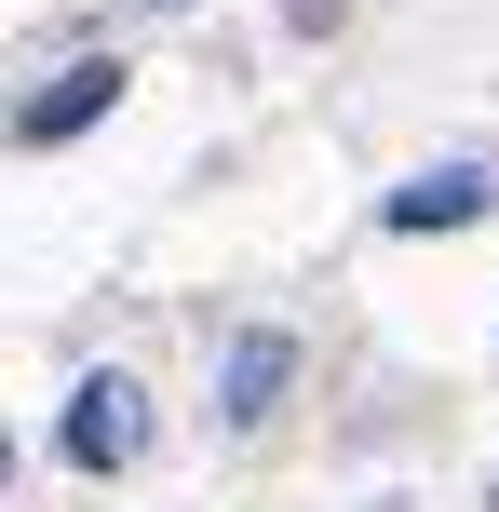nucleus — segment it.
I'll list each match as a JSON object with an SVG mask.
<instances>
[{"mask_svg": "<svg viewBox=\"0 0 499 512\" xmlns=\"http://www.w3.org/2000/svg\"><path fill=\"white\" fill-rule=\"evenodd\" d=\"M486 512H499V486H486Z\"/></svg>", "mask_w": 499, "mask_h": 512, "instance_id": "obj_6", "label": "nucleus"}, {"mask_svg": "<svg viewBox=\"0 0 499 512\" xmlns=\"http://www.w3.org/2000/svg\"><path fill=\"white\" fill-rule=\"evenodd\" d=\"M0 472H14V445H0Z\"/></svg>", "mask_w": 499, "mask_h": 512, "instance_id": "obj_5", "label": "nucleus"}, {"mask_svg": "<svg viewBox=\"0 0 499 512\" xmlns=\"http://www.w3.org/2000/svg\"><path fill=\"white\" fill-rule=\"evenodd\" d=\"M122 108V54H81L54 95H27V149H54V135H81V122H108Z\"/></svg>", "mask_w": 499, "mask_h": 512, "instance_id": "obj_4", "label": "nucleus"}, {"mask_svg": "<svg viewBox=\"0 0 499 512\" xmlns=\"http://www.w3.org/2000/svg\"><path fill=\"white\" fill-rule=\"evenodd\" d=\"M284 378H297V337L243 324V337H230V364H216V418H230V432H257V418L284 405Z\"/></svg>", "mask_w": 499, "mask_h": 512, "instance_id": "obj_2", "label": "nucleus"}, {"mask_svg": "<svg viewBox=\"0 0 499 512\" xmlns=\"http://www.w3.org/2000/svg\"><path fill=\"white\" fill-rule=\"evenodd\" d=\"M486 203H499V176H486V162H432V176H405L378 216H392V230H473Z\"/></svg>", "mask_w": 499, "mask_h": 512, "instance_id": "obj_3", "label": "nucleus"}, {"mask_svg": "<svg viewBox=\"0 0 499 512\" xmlns=\"http://www.w3.org/2000/svg\"><path fill=\"white\" fill-rule=\"evenodd\" d=\"M135 445H149V391H135V378H81L68 391V459L81 472H122Z\"/></svg>", "mask_w": 499, "mask_h": 512, "instance_id": "obj_1", "label": "nucleus"}]
</instances>
